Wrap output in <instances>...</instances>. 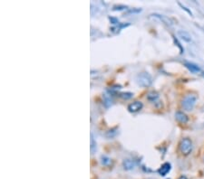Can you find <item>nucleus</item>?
I'll list each match as a JSON object with an SVG mask.
<instances>
[{
	"label": "nucleus",
	"mask_w": 204,
	"mask_h": 179,
	"mask_svg": "<svg viewBox=\"0 0 204 179\" xmlns=\"http://www.w3.org/2000/svg\"><path fill=\"white\" fill-rule=\"evenodd\" d=\"M135 81H136V83H137L139 86L143 87V88H147V87L151 86L152 83V76L150 75V73H148L146 72L138 73L135 77Z\"/></svg>",
	"instance_id": "nucleus-1"
},
{
	"label": "nucleus",
	"mask_w": 204,
	"mask_h": 179,
	"mask_svg": "<svg viewBox=\"0 0 204 179\" xmlns=\"http://www.w3.org/2000/svg\"><path fill=\"white\" fill-rule=\"evenodd\" d=\"M197 95L193 94V93H190V94H187L183 101H181V106H183V108L187 110V111H191L193 109L195 104H196V101H197Z\"/></svg>",
	"instance_id": "nucleus-2"
},
{
	"label": "nucleus",
	"mask_w": 204,
	"mask_h": 179,
	"mask_svg": "<svg viewBox=\"0 0 204 179\" xmlns=\"http://www.w3.org/2000/svg\"><path fill=\"white\" fill-rule=\"evenodd\" d=\"M184 66L190 72H191L193 73H201V72H202L201 69H200V67L198 66L197 64L193 63V62H185Z\"/></svg>",
	"instance_id": "nucleus-7"
},
{
	"label": "nucleus",
	"mask_w": 204,
	"mask_h": 179,
	"mask_svg": "<svg viewBox=\"0 0 204 179\" xmlns=\"http://www.w3.org/2000/svg\"><path fill=\"white\" fill-rule=\"evenodd\" d=\"M175 119L178 122L181 124H186L189 121L188 116L184 112H183V111H177L175 113Z\"/></svg>",
	"instance_id": "nucleus-6"
},
{
	"label": "nucleus",
	"mask_w": 204,
	"mask_h": 179,
	"mask_svg": "<svg viewBox=\"0 0 204 179\" xmlns=\"http://www.w3.org/2000/svg\"><path fill=\"white\" fill-rule=\"evenodd\" d=\"M143 102H141V101H134V102H132V103L128 105V110L132 113H135V112H138V111H140L143 109Z\"/></svg>",
	"instance_id": "nucleus-4"
},
{
	"label": "nucleus",
	"mask_w": 204,
	"mask_h": 179,
	"mask_svg": "<svg viewBox=\"0 0 204 179\" xmlns=\"http://www.w3.org/2000/svg\"><path fill=\"white\" fill-rule=\"evenodd\" d=\"M104 105L106 107H110L112 104V99L110 94H105L104 96Z\"/></svg>",
	"instance_id": "nucleus-14"
},
{
	"label": "nucleus",
	"mask_w": 204,
	"mask_h": 179,
	"mask_svg": "<svg viewBox=\"0 0 204 179\" xmlns=\"http://www.w3.org/2000/svg\"><path fill=\"white\" fill-rule=\"evenodd\" d=\"M123 167L125 170H132L136 167V162L132 159H124L123 161Z\"/></svg>",
	"instance_id": "nucleus-9"
},
{
	"label": "nucleus",
	"mask_w": 204,
	"mask_h": 179,
	"mask_svg": "<svg viewBox=\"0 0 204 179\" xmlns=\"http://www.w3.org/2000/svg\"><path fill=\"white\" fill-rule=\"evenodd\" d=\"M152 15L153 17H155V18L159 19L160 21H162L163 24H165V25H166V26H171L173 25V22L171 21V18H169V17H167L166 15H160V14H152Z\"/></svg>",
	"instance_id": "nucleus-5"
},
{
	"label": "nucleus",
	"mask_w": 204,
	"mask_h": 179,
	"mask_svg": "<svg viewBox=\"0 0 204 179\" xmlns=\"http://www.w3.org/2000/svg\"><path fill=\"white\" fill-rule=\"evenodd\" d=\"M179 148L180 151L181 152V154L184 156H188L191 153L192 151V142L190 139L188 138H184L180 140V145H179Z\"/></svg>",
	"instance_id": "nucleus-3"
},
{
	"label": "nucleus",
	"mask_w": 204,
	"mask_h": 179,
	"mask_svg": "<svg viewBox=\"0 0 204 179\" xmlns=\"http://www.w3.org/2000/svg\"><path fill=\"white\" fill-rule=\"evenodd\" d=\"M171 164L168 163V162H166V163L163 164L162 167L158 169V173H159V175H162V176H165V175L171 171Z\"/></svg>",
	"instance_id": "nucleus-8"
},
{
	"label": "nucleus",
	"mask_w": 204,
	"mask_h": 179,
	"mask_svg": "<svg viewBox=\"0 0 204 179\" xmlns=\"http://www.w3.org/2000/svg\"><path fill=\"white\" fill-rule=\"evenodd\" d=\"M177 34H178L179 37H180V39H183L186 43H191V40H192L191 39V35L188 32H186L184 30H180V31H178Z\"/></svg>",
	"instance_id": "nucleus-10"
},
{
	"label": "nucleus",
	"mask_w": 204,
	"mask_h": 179,
	"mask_svg": "<svg viewBox=\"0 0 204 179\" xmlns=\"http://www.w3.org/2000/svg\"><path fill=\"white\" fill-rule=\"evenodd\" d=\"M101 164L104 167H109L110 165H112V159L110 158H108L107 156L102 155L101 156Z\"/></svg>",
	"instance_id": "nucleus-12"
},
{
	"label": "nucleus",
	"mask_w": 204,
	"mask_h": 179,
	"mask_svg": "<svg viewBox=\"0 0 204 179\" xmlns=\"http://www.w3.org/2000/svg\"><path fill=\"white\" fill-rule=\"evenodd\" d=\"M179 179H187V177H186L185 175H181Z\"/></svg>",
	"instance_id": "nucleus-18"
},
{
	"label": "nucleus",
	"mask_w": 204,
	"mask_h": 179,
	"mask_svg": "<svg viewBox=\"0 0 204 179\" xmlns=\"http://www.w3.org/2000/svg\"><path fill=\"white\" fill-rule=\"evenodd\" d=\"M119 96H120L122 99H123V100H129V99L132 98L133 94H132V92H122V93L119 94Z\"/></svg>",
	"instance_id": "nucleus-15"
},
{
	"label": "nucleus",
	"mask_w": 204,
	"mask_h": 179,
	"mask_svg": "<svg viewBox=\"0 0 204 179\" xmlns=\"http://www.w3.org/2000/svg\"><path fill=\"white\" fill-rule=\"evenodd\" d=\"M147 99L153 102V103H156V102H161V101H159V93L154 92V91H152L150 92H148L147 94Z\"/></svg>",
	"instance_id": "nucleus-11"
},
{
	"label": "nucleus",
	"mask_w": 204,
	"mask_h": 179,
	"mask_svg": "<svg viewBox=\"0 0 204 179\" xmlns=\"http://www.w3.org/2000/svg\"><path fill=\"white\" fill-rule=\"evenodd\" d=\"M96 149H97L96 141L94 139L93 134H91V153H92V155H94L96 152Z\"/></svg>",
	"instance_id": "nucleus-13"
},
{
	"label": "nucleus",
	"mask_w": 204,
	"mask_h": 179,
	"mask_svg": "<svg viewBox=\"0 0 204 179\" xmlns=\"http://www.w3.org/2000/svg\"><path fill=\"white\" fill-rule=\"evenodd\" d=\"M200 74H201V76L204 78V72H201V73H200Z\"/></svg>",
	"instance_id": "nucleus-19"
},
{
	"label": "nucleus",
	"mask_w": 204,
	"mask_h": 179,
	"mask_svg": "<svg viewBox=\"0 0 204 179\" xmlns=\"http://www.w3.org/2000/svg\"><path fill=\"white\" fill-rule=\"evenodd\" d=\"M173 40H174V43H175V44H176V45L179 47V49H180V54H183V53L184 52V49L183 48V46L180 45V42L178 41V39H177V38H175V37L173 36Z\"/></svg>",
	"instance_id": "nucleus-16"
},
{
	"label": "nucleus",
	"mask_w": 204,
	"mask_h": 179,
	"mask_svg": "<svg viewBox=\"0 0 204 179\" xmlns=\"http://www.w3.org/2000/svg\"><path fill=\"white\" fill-rule=\"evenodd\" d=\"M178 4H179V6H180V7L181 8H183V10H185V11H186V12H187V13H188V14H189L190 15H191V16L193 15L192 12H191V11L190 9H188V7H186L185 6H183V4H181V3H178Z\"/></svg>",
	"instance_id": "nucleus-17"
}]
</instances>
